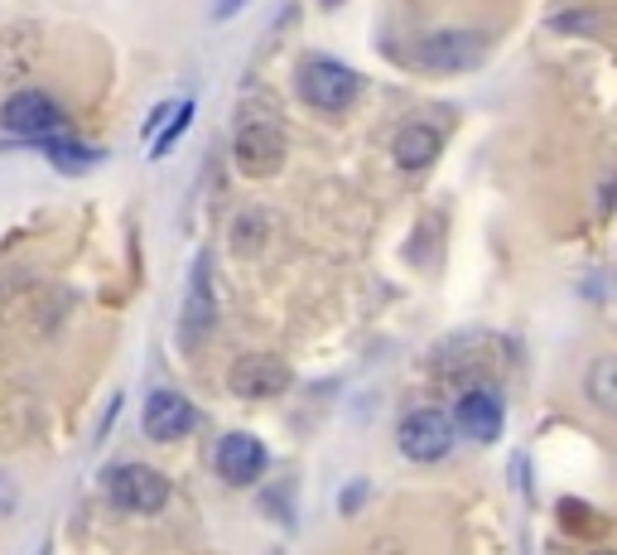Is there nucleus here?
I'll return each instance as SVG.
<instances>
[{
  "instance_id": "1",
  "label": "nucleus",
  "mask_w": 617,
  "mask_h": 555,
  "mask_svg": "<svg viewBox=\"0 0 617 555\" xmlns=\"http://www.w3.org/2000/svg\"><path fill=\"white\" fill-rule=\"evenodd\" d=\"M232 160L251 179H271L285 164V131H280V121L261 117V111H246L242 127L232 135Z\"/></svg>"
},
{
  "instance_id": "2",
  "label": "nucleus",
  "mask_w": 617,
  "mask_h": 555,
  "mask_svg": "<svg viewBox=\"0 0 617 555\" xmlns=\"http://www.w3.org/2000/svg\"><path fill=\"white\" fill-rule=\"evenodd\" d=\"M294 88H300V97L308 107H318V111H328V117H338V111H347L357 102V88H362V78L353 73L347 63L338 59H308L300 68V78H294Z\"/></svg>"
},
{
  "instance_id": "3",
  "label": "nucleus",
  "mask_w": 617,
  "mask_h": 555,
  "mask_svg": "<svg viewBox=\"0 0 617 555\" xmlns=\"http://www.w3.org/2000/svg\"><path fill=\"white\" fill-rule=\"evenodd\" d=\"M107 497L121 512H140V517H150V512H160L164 503H170V478H164L160 468H150V464H117L107 474Z\"/></svg>"
},
{
  "instance_id": "4",
  "label": "nucleus",
  "mask_w": 617,
  "mask_h": 555,
  "mask_svg": "<svg viewBox=\"0 0 617 555\" xmlns=\"http://www.w3.org/2000/svg\"><path fill=\"white\" fill-rule=\"evenodd\" d=\"M487 44L473 30H434L415 44V63L429 68V73H468V68L483 63Z\"/></svg>"
},
{
  "instance_id": "5",
  "label": "nucleus",
  "mask_w": 617,
  "mask_h": 555,
  "mask_svg": "<svg viewBox=\"0 0 617 555\" xmlns=\"http://www.w3.org/2000/svg\"><path fill=\"white\" fill-rule=\"evenodd\" d=\"M396 444H401V454L411 464H439L448 450H454V421H448L444 411H411L401 421V435H396Z\"/></svg>"
},
{
  "instance_id": "6",
  "label": "nucleus",
  "mask_w": 617,
  "mask_h": 555,
  "mask_svg": "<svg viewBox=\"0 0 617 555\" xmlns=\"http://www.w3.org/2000/svg\"><path fill=\"white\" fill-rule=\"evenodd\" d=\"M227 386L236 396H246V401H271V396H280L290 386V367L280 363V357H271V353H246V357H236V363H232Z\"/></svg>"
},
{
  "instance_id": "7",
  "label": "nucleus",
  "mask_w": 617,
  "mask_h": 555,
  "mask_svg": "<svg viewBox=\"0 0 617 555\" xmlns=\"http://www.w3.org/2000/svg\"><path fill=\"white\" fill-rule=\"evenodd\" d=\"M0 127H6L10 135H24V141H44V135H53L63 127V117L44 92H20L0 107Z\"/></svg>"
},
{
  "instance_id": "8",
  "label": "nucleus",
  "mask_w": 617,
  "mask_h": 555,
  "mask_svg": "<svg viewBox=\"0 0 617 555\" xmlns=\"http://www.w3.org/2000/svg\"><path fill=\"white\" fill-rule=\"evenodd\" d=\"M145 435L154 444H174L193 435V425H199V411H193V401H184L179 392H150L145 396Z\"/></svg>"
},
{
  "instance_id": "9",
  "label": "nucleus",
  "mask_w": 617,
  "mask_h": 555,
  "mask_svg": "<svg viewBox=\"0 0 617 555\" xmlns=\"http://www.w3.org/2000/svg\"><path fill=\"white\" fill-rule=\"evenodd\" d=\"M213 464H218L222 478L242 488V483H256V478L265 474V444H261L256 435H246V430H232V435L218 440Z\"/></svg>"
},
{
  "instance_id": "10",
  "label": "nucleus",
  "mask_w": 617,
  "mask_h": 555,
  "mask_svg": "<svg viewBox=\"0 0 617 555\" xmlns=\"http://www.w3.org/2000/svg\"><path fill=\"white\" fill-rule=\"evenodd\" d=\"M218 324V300H213V266L208 256L193 261L189 275V300H184V343H203Z\"/></svg>"
},
{
  "instance_id": "11",
  "label": "nucleus",
  "mask_w": 617,
  "mask_h": 555,
  "mask_svg": "<svg viewBox=\"0 0 617 555\" xmlns=\"http://www.w3.org/2000/svg\"><path fill=\"white\" fill-rule=\"evenodd\" d=\"M458 430L478 444H493L502 435V401L493 392H463L458 396Z\"/></svg>"
},
{
  "instance_id": "12",
  "label": "nucleus",
  "mask_w": 617,
  "mask_h": 555,
  "mask_svg": "<svg viewBox=\"0 0 617 555\" xmlns=\"http://www.w3.org/2000/svg\"><path fill=\"white\" fill-rule=\"evenodd\" d=\"M434 155H439V131L425 127V121H411V127L396 135V145H391V160H396L405 174L429 170Z\"/></svg>"
},
{
  "instance_id": "13",
  "label": "nucleus",
  "mask_w": 617,
  "mask_h": 555,
  "mask_svg": "<svg viewBox=\"0 0 617 555\" xmlns=\"http://www.w3.org/2000/svg\"><path fill=\"white\" fill-rule=\"evenodd\" d=\"M44 155H49L53 164H59L63 174H82V170H88V164L97 160L92 150H82L78 141H63L59 131H53V135H44Z\"/></svg>"
},
{
  "instance_id": "14",
  "label": "nucleus",
  "mask_w": 617,
  "mask_h": 555,
  "mask_svg": "<svg viewBox=\"0 0 617 555\" xmlns=\"http://www.w3.org/2000/svg\"><path fill=\"white\" fill-rule=\"evenodd\" d=\"M193 111H199V107H193V102H174V111H170V121H164V131H160V135H154V145H150V160H160V155H170V150H174V141H179V135H184V131H189V121H193Z\"/></svg>"
},
{
  "instance_id": "15",
  "label": "nucleus",
  "mask_w": 617,
  "mask_h": 555,
  "mask_svg": "<svg viewBox=\"0 0 617 555\" xmlns=\"http://www.w3.org/2000/svg\"><path fill=\"white\" fill-rule=\"evenodd\" d=\"M613 382H617V363H613V357H598V363H594V377H588V396L598 401V411H603V415H613V411H617V392H613Z\"/></svg>"
},
{
  "instance_id": "16",
  "label": "nucleus",
  "mask_w": 617,
  "mask_h": 555,
  "mask_svg": "<svg viewBox=\"0 0 617 555\" xmlns=\"http://www.w3.org/2000/svg\"><path fill=\"white\" fill-rule=\"evenodd\" d=\"M261 238H265V218L261 213H246V218H236V232H232V246L242 256H251L261 246Z\"/></svg>"
},
{
  "instance_id": "17",
  "label": "nucleus",
  "mask_w": 617,
  "mask_h": 555,
  "mask_svg": "<svg viewBox=\"0 0 617 555\" xmlns=\"http://www.w3.org/2000/svg\"><path fill=\"white\" fill-rule=\"evenodd\" d=\"M598 10H569V16H555L550 20V30L555 34H594L598 30Z\"/></svg>"
},
{
  "instance_id": "18",
  "label": "nucleus",
  "mask_w": 617,
  "mask_h": 555,
  "mask_svg": "<svg viewBox=\"0 0 617 555\" xmlns=\"http://www.w3.org/2000/svg\"><path fill=\"white\" fill-rule=\"evenodd\" d=\"M246 6H251V0H218V6H213V20H232V16H242Z\"/></svg>"
},
{
  "instance_id": "19",
  "label": "nucleus",
  "mask_w": 617,
  "mask_h": 555,
  "mask_svg": "<svg viewBox=\"0 0 617 555\" xmlns=\"http://www.w3.org/2000/svg\"><path fill=\"white\" fill-rule=\"evenodd\" d=\"M598 555H608V551H598Z\"/></svg>"
}]
</instances>
